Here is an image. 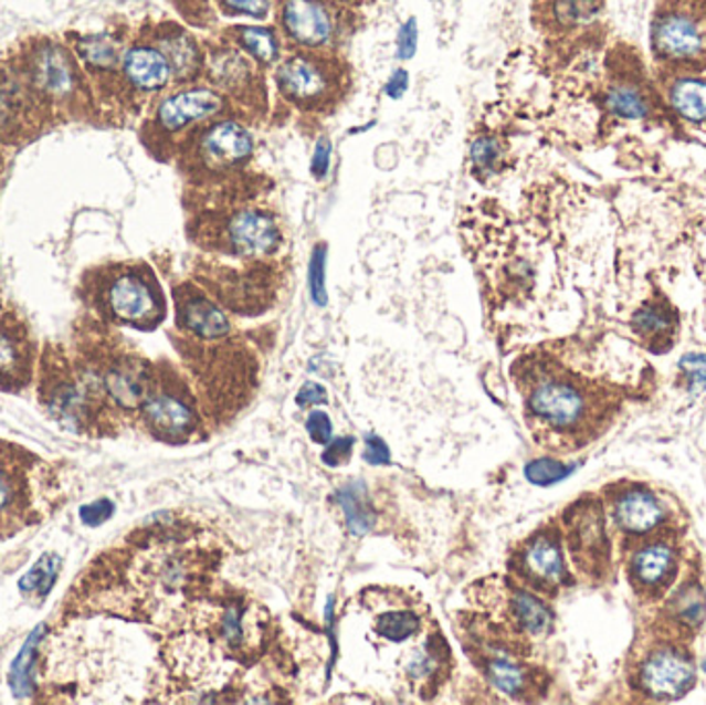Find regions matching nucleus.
I'll use <instances>...</instances> for the list:
<instances>
[{"instance_id": "5", "label": "nucleus", "mask_w": 706, "mask_h": 705, "mask_svg": "<svg viewBox=\"0 0 706 705\" xmlns=\"http://www.w3.org/2000/svg\"><path fill=\"white\" fill-rule=\"evenodd\" d=\"M154 372L156 370L145 360L130 354L110 356L99 365L92 362L81 369V375L94 387L95 393L110 408L112 414L120 420L123 427L139 417L143 401L154 381Z\"/></svg>"}, {"instance_id": "9", "label": "nucleus", "mask_w": 706, "mask_h": 705, "mask_svg": "<svg viewBox=\"0 0 706 705\" xmlns=\"http://www.w3.org/2000/svg\"><path fill=\"white\" fill-rule=\"evenodd\" d=\"M283 32L304 49H323L337 33L335 15L325 0H283Z\"/></svg>"}, {"instance_id": "41", "label": "nucleus", "mask_w": 706, "mask_h": 705, "mask_svg": "<svg viewBox=\"0 0 706 705\" xmlns=\"http://www.w3.org/2000/svg\"><path fill=\"white\" fill-rule=\"evenodd\" d=\"M306 431L310 434L314 443H318V445L329 443L330 434H333L329 417L325 412H320V410L310 412L308 418H306Z\"/></svg>"}, {"instance_id": "19", "label": "nucleus", "mask_w": 706, "mask_h": 705, "mask_svg": "<svg viewBox=\"0 0 706 705\" xmlns=\"http://www.w3.org/2000/svg\"><path fill=\"white\" fill-rule=\"evenodd\" d=\"M201 145L209 160L230 166L251 158L254 139L246 128L234 120H221L204 130Z\"/></svg>"}, {"instance_id": "22", "label": "nucleus", "mask_w": 706, "mask_h": 705, "mask_svg": "<svg viewBox=\"0 0 706 705\" xmlns=\"http://www.w3.org/2000/svg\"><path fill=\"white\" fill-rule=\"evenodd\" d=\"M615 519L628 532L643 534V532L660 526L661 519H663V509H661L657 498L651 497L649 493H643V491H634L618 501Z\"/></svg>"}, {"instance_id": "1", "label": "nucleus", "mask_w": 706, "mask_h": 705, "mask_svg": "<svg viewBox=\"0 0 706 705\" xmlns=\"http://www.w3.org/2000/svg\"><path fill=\"white\" fill-rule=\"evenodd\" d=\"M221 550L201 528L176 522L139 529L78 576L63 621L116 614L145 623H176L211 579Z\"/></svg>"}, {"instance_id": "32", "label": "nucleus", "mask_w": 706, "mask_h": 705, "mask_svg": "<svg viewBox=\"0 0 706 705\" xmlns=\"http://www.w3.org/2000/svg\"><path fill=\"white\" fill-rule=\"evenodd\" d=\"M608 108L622 118H643L646 116V104L643 97L632 87H615L608 97Z\"/></svg>"}, {"instance_id": "17", "label": "nucleus", "mask_w": 706, "mask_h": 705, "mask_svg": "<svg viewBox=\"0 0 706 705\" xmlns=\"http://www.w3.org/2000/svg\"><path fill=\"white\" fill-rule=\"evenodd\" d=\"M178 325L182 327V332L204 341L230 334V320L220 306L189 288L178 294Z\"/></svg>"}, {"instance_id": "33", "label": "nucleus", "mask_w": 706, "mask_h": 705, "mask_svg": "<svg viewBox=\"0 0 706 705\" xmlns=\"http://www.w3.org/2000/svg\"><path fill=\"white\" fill-rule=\"evenodd\" d=\"M500 158H503V147L492 137H482L471 145V161L475 170L480 172H492L498 166Z\"/></svg>"}, {"instance_id": "23", "label": "nucleus", "mask_w": 706, "mask_h": 705, "mask_svg": "<svg viewBox=\"0 0 706 705\" xmlns=\"http://www.w3.org/2000/svg\"><path fill=\"white\" fill-rule=\"evenodd\" d=\"M33 77L38 87H42L48 94L63 96L69 94L75 85V73L69 63L63 50L46 49L40 52L33 66Z\"/></svg>"}, {"instance_id": "34", "label": "nucleus", "mask_w": 706, "mask_h": 705, "mask_svg": "<svg viewBox=\"0 0 706 705\" xmlns=\"http://www.w3.org/2000/svg\"><path fill=\"white\" fill-rule=\"evenodd\" d=\"M83 59L99 69H108L116 63V46L106 38H89L83 44H78Z\"/></svg>"}, {"instance_id": "40", "label": "nucleus", "mask_w": 706, "mask_h": 705, "mask_svg": "<svg viewBox=\"0 0 706 705\" xmlns=\"http://www.w3.org/2000/svg\"><path fill=\"white\" fill-rule=\"evenodd\" d=\"M221 7L230 13L263 19L271 9V0H220Z\"/></svg>"}, {"instance_id": "39", "label": "nucleus", "mask_w": 706, "mask_h": 705, "mask_svg": "<svg viewBox=\"0 0 706 705\" xmlns=\"http://www.w3.org/2000/svg\"><path fill=\"white\" fill-rule=\"evenodd\" d=\"M330 158H333V145L329 137H320L314 147L313 161H310V172L316 180H325L329 177Z\"/></svg>"}, {"instance_id": "20", "label": "nucleus", "mask_w": 706, "mask_h": 705, "mask_svg": "<svg viewBox=\"0 0 706 705\" xmlns=\"http://www.w3.org/2000/svg\"><path fill=\"white\" fill-rule=\"evenodd\" d=\"M125 73L135 87L145 92H156L170 81L173 71L172 64L161 50L137 46L126 52Z\"/></svg>"}, {"instance_id": "21", "label": "nucleus", "mask_w": 706, "mask_h": 705, "mask_svg": "<svg viewBox=\"0 0 706 705\" xmlns=\"http://www.w3.org/2000/svg\"><path fill=\"white\" fill-rule=\"evenodd\" d=\"M655 44L661 54L670 59H691L700 50V33L696 25L684 17H667L657 25Z\"/></svg>"}, {"instance_id": "3", "label": "nucleus", "mask_w": 706, "mask_h": 705, "mask_svg": "<svg viewBox=\"0 0 706 705\" xmlns=\"http://www.w3.org/2000/svg\"><path fill=\"white\" fill-rule=\"evenodd\" d=\"M40 401L48 417L71 433L104 439L123 431L120 420L112 414L110 408L95 393L81 370L75 372L66 365H44Z\"/></svg>"}, {"instance_id": "43", "label": "nucleus", "mask_w": 706, "mask_h": 705, "mask_svg": "<svg viewBox=\"0 0 706 705\" xmlns=\"http://www.w3.org/2000/svg\"><path fill=\"white\" fill-rule=\"evenodd\" d=\"M354 439L351 436H344V439H337L327 451L323 453V462L327 465H344L349 462L351 453H354Z\"/></svg>"}, {"instance_id": "31", "label": "nucleus", "mask_w": 706, "mask_h": 705, "mask_svg": "<svg viewBox=\"0 0 706 705\" xmlns=\"http://www.w3.org/2000/svg\"><path fill=\"white\" fill-rule=\"evenodd\" d=\"M596 15V0H554V17L565 28L584 25L593 21Z\"/></svg>"}, {"instance_id": "27", "label": "nucleus", "mask_w": 706, "mask_h": 705, "mask_svg": "<svg viewBox=\"0 0 706 705\" xmlns=\"http://www.w3.org/2000/svg\"><path fill=\"white\" fill-rule=\"evenodd\" d=\"M672 104L688 120H706V81H677L672 90Z\"/></svg>"}, {"instance_id": "18", "label": "nucleus", "mask_w": 706, "mask_h": 705, "mask_svg": "<svg viewBox=\"0 0 706 705\" xmlns=\"http://www.w3.org/2000/svg\"><path fill=\"white\" fill-rule=\"evenodd\" d=\"M387 607H378L372 614V633L387 643H403L422 631V614L415 602L403 596L387 598Z\"/></svg>"}, {"instance_id": "7", "label": "nucleus", "mask_w": 706, "mask_h": 705, "mask_svg": "<svg viewBox=\"0 0 706 705\" xmlns=\"http://www.w3.org/2000/svg\"><path fill=\"white\" fill-rule=\"evenodd\" d=\"M508 567L517 581L537 592H554L566 581L562 548L551 532H539L518 546Z\"/></svg>"}, {"instance_id": "14", "label": "nucleus", "mask_w": 706, "mask_h": 705, "mask_svg": "<svg viewBox=\"0 0 706 705\" xmlns=\"http://www.w3.org/2000/svg\"><path fill=\"white\" fill-rule=\"evenodd\" d=\"M451 650L449 643L440 635L439 631L432 633L428 640L420 643L418 650L408 657L403 674L409 685L418 693H434L440 683L446 681L451 673Z\"/></svg>"}, {"instance_id": "47", "label": "nucleus", "mask_w": 706, "mask_h": 705, "mask_svg": "<svg viewBox=\"0 0 706 705\" xmlns=\"http://www.w3.org/2000/svg\"><path fill=\"white\" fill-rule=\"evenodd\" d=\"M296 401H298V406H304V408L313 406V403H325L327 401V389L320 383L308 381L299 389Z\"/></svg>"}, {"instance_id": "46", "label": "nucleus", "mask_w": 706, "mask_h": 705, "mask_svg": "<svg viewBox=\"0 0 706 705\" xmlns=\"http://www.w3.org/2000/svg\"><path fill=\"white\" fill-rule=\"evenodd\" d=\"M409 87V73L405 69H394L391 77L384 83V94L391 99L405 96Z\"/></svg>"}, {"instance_id": "48", "label": "nucleus", "mask_w": 706, "mask_h": 705, "mask_svg": "<svg viewBox=\"0 0 706 705\" xmlns=\"http://www.w3.org/2000/svg\"><path fill=\"white\" fill-rule=\"evenodd\" d=\"M705 671H706V662H705Z\"/></svg>"}, {"instance_id": "38", "label": "nucleus", "mask_w": 706, "mask_h": 705, "mask_svg": "<svg viewBox=\"0 0 706 705\" xmlns=\"http://www.w3.org/2000/svg\"><path fill=\"white\" fill-rule=\"evenodd\" d=\"M679 369L688 375L692 391L706 389V354H686L679 360Z\"/></svg>"}, {"instance_id": "45", "label": "nucleus", "mask_w": 706, "mask_h": 705, "mask_svg": "<svg viewBox=\"0 0 706 705\" xmlns=\"http://www.w3.org/2000/svg\"><path fill=\"white\" fill-rule=\"evenodd\" d=\"M366 462H370V464L382 465L389 464V460H391V455H389V449L384 445V441L377 436V434H372V436H368V441H366Z\"/></svg>"}, {"instance_id": "6", "label": "nucleus", "mask_w": 706, "mask_h": 705, "mask_svg": "<svg viewBox=\"0 0 706 705\" xmlns=\"http://www.w3.org/2000/svg\"><path fill=\"white\" fill-rule=\"evenodd\" d=\"M102 306L110 319L133 327H154L164 317V298L154 275L145 270H120L106 280Z\"/></svg>"}, {"instance_id": "16", "label": "nucleus", "mask_w": 706, "mask_h": 705, "mask_svg": "<svg viewBox=\"0 0 706 705\" xmlns=\"http://www.w3.org/2000/svg\"><path fill=\"white\" fill-rule=\"evenodd\" d=\"M694 683V666L688 657L675 652H657L643 669L644 690L653 697H679Z\"/></svg>"}, {"instance_id": "15", "label": "nucleus", "mask_w": 706, "mask_h": 705, "mask_svg": "<svg viewBox=\"0 0 706 705\" xmlns=\"http://www.w3.org/2000/svg\"><path fill=\"white\" fill-rule=\"evenodd\" d=\"M223 108V97L209 87H192L164 99L157 108V123L166 130H180L190 123L211 118Z\"/></svg>"}, {"instance_id": "37", "label": "nucleus", "mask_w": 706, "mask_h": 705, "mask_svg": "<svg viewBox=\"0 0 706 705\" xmlns=\"http://www.w3.org/2000/svg\"><path fill=\"white\" fill-rule=\"evenodd\" d=\"M418 42H420V28H418V21L411 17L397 33V59L411 61L418 52Z\"/></svg>"}, {"instance_id": "29", "label": "nucleus", "mask_w": 706, "mask_h": 705, "mask_svg": "<svg viewBox=\"0 0 706 705\" xmlns=\"http://www.w3.org/2000/svg\"><path fill=\"white\" fill-rule=\"evenodd\" d=\"M339 503L347 517V526L354 534H363L372 528V513L366 501L363 484H349L339 493Z\"/></svg>"}, {"instance_id": "24", "label": "nucleus", "mask_w": 706, "mask_h": 705, "mask_svg": "<svg viewBox=\"0 0 706 705\" xmlns=\"http://www.w3.org/2000/svg\"><path fill=\"white\" fill-rule=\"evenodd\" d=\"M235 40L256 63L273 64L280 59V40L271 28L242 25L235 30Z\"/></svg>"}, {"instance_id": "8", "label": "nucleus", "mask_w": 706, "mask_h": 705, "mask_svg": "<svg viewBox=\"0 0 706 705\" xmlns=\"http://www.w3.org/2000/svg\"><path fill=\"white\" fill-rule=\"evenodd\" d=\"M527 414L554 431L575 427L584 414L581 393L565 381L546 379L535 383L527 393Z\"/></svg>"}, {"instance_id": "11", "label": "nucleus", "mask_w": 706, "mask_h": 705, "mask_svg": "<svg viewBox=\"0 0 706 705\" xmlns=\"http://www.w3.org/2000/svg\"><path fill=\"white\" fill-rule=\"evenodd\" d=\"M228 249L240 256H265L282 244L277 222L261 209H242L225 225Z\"/></svg>"}, {"instance_id": "44", "label": "nucleus", "mask_w": 706, "mask_h": 705, "mask_svg": "<svg viewBox=\"0 0 706 705\" xmlns=\"http://www.w3.org/2000/svg\"><path fill=\"white\" fill-rule=\"evenodd\" d=\"M634 323L641 332H661L670 325V320L665 319V315H661L657 308H644L643 313L636 315Z\"/></svg>"}, {"instance_id": "4", "label": "nucleus", "mask_w": 706, "mask_h": 705, "mask_svg": "<svg viewBox=\"0 0 706 705\" xmlns=\"http://www.w3.org/2000/svg\"><path fill=\"white\" fill-rule=\"evenodd\" d=\"M137 422L157 441L168 445L190 443L203 429L189 387L176 375H157L143 401Z\"/></svg>"}, {"instance_id": "25", "label": "nucleus", "mask_w": 706, "mask_h": 705, "mask_svg": "<svg viewBox=\"0 0 706 705\" xmlns=\"http://www.w3.org/2000/svg\"><path fill=\"white\" fill-rule=\"evenodd\" d=\"M59 569H61V559L56 555H44L40 561L35 562L32 571L21 579L19 590L35 604L44 602L50 588L56 581Z\"/></svg>"}, {"instance_id": "12", "label": "nucleus", "mask_w": 706, "mask_h": 705, "mask_svg": "<svg viewBox=\"0 0 706 705\" xmlns=\"http://www.w3.org/2000/svg\"><path fill=\"white\" fill-rule=\"evenodd\" d=\"M33 372V348L28 332L11 315L0 313V389L23 391Z\"/></svg>"}, {"instance_id": "26", "label": "nucleus", "mask_w": 706, "mask_h": 705, "mask_svg": "<svg viewBox=\"0 0 706 705\" xmlns=\"http://www.w3.org/2000/svg\"><path fill=\"white\" fill-rule=\"evenodd\" d=\"M672 565H674L672 550L660 545L644 548L632 561L634 576L639 581H643L644 586L660 583L661 579L670 574Z\"/></svg>"}, {"instance_id": "36", "label": "nucleus", "mask_w": 706, "mask_h": 705, "mask_svg": "<svg viewBox=\"0 0 706 705\" xmlns=\"http://www.w3.org/2000/svg\"><path fill=\"white\" fill-rule=\"evenodd\" d=\"M325 246H316L313 259H310V292H313L314 303L316 305H327V290H325Z\"/></svg>"}, {"instance_id": "2", "label": "nucleus", "mask_w": 706, "mask_h": 705, "mask_svg": "<svg viewBox=\"0 0 706 705\" xmlns=\"http://www.w3.org/2000/svg\"><path fill=\"white\" fill-rule=\"evenodd\" d=\"M59 482L33 451L0 439V543L38 526L56 507Z\"/></svg>"}, {"instance_id": "42", "label": "nucleus", "mask_w": 706, "mask_h": 705, "mask_svg": "<svg viewBox=\"0 0 706 705\" xmlns=\"http://www.w3.org/2000/svg\"><path fill=\"white\" fill-rule=\"evenodd\" d=\"M81 519L87 524V526H99L104 524L106 519H110L112 513H114V503L108 498H102V501H95L92 505H85L81 507Z\"/></svg>"}, {"instance_id": "30", "label": "nucleus", "mask_w": 706, "mask_h": 705, "mask_svg": "<svg viewBox=\"0 0 706 705\" xmlns=\"http://www.w3.org/2000/svg\"><path fill=\"white\" fill-rule=\"evenodd\" d=\"M161 52L166 54V59L172 64V71H176L178 75L192 73V69L199 63V50H197L189 35H185V33H176V35H170V38H164Z\"/></svg>"}, {"instance_id": "35", "label": "nucleus", "mask_w": 706, "mask_h": 705, "mask_svg": "<svg viewBox=\"0 0 706 705\" xmlns=\"http://www.w3.org/2000/svg\"><path fill=\"white\" fill-rule=\"evenodd\" d=\"M570 472H572V467L560 464V462H551V460H537L525 467V476L534 484H541V486L562 481Z\"/></svg>"}, {"instance_id": "28", "label": "nucleus", "mask_w": 706, "mask_h": 705, "mask_svg": "<svg viewBox=\"0 0 706 705\" xmlns=\"http://www.w3.org/2000/svg\"><path fill=\"white\" fill-rule=\"evenodd\" d=\"M213 77L225 90H238L252 77L249 61L234 50H223L213 56Z\"/></svg>"}, {"instance_id": "13", "label": "nucleus", "mask_w": 706, "mask_h": 705, "mask_svg": "<svg viewBox=\"0 0 706 705\" xmlns=\"http://www.w3.org/2000/svg\"><path fill=\"white\" fill-rule=\"evenodd\" d=\"M465 648L471 650V656L475 660V664L482 669V673L486 674L487 681L492 685H496L503 693L520 697L529 691L531 676L513 652L498 648V645L473 640Z\"/></svg>"}, {"instance_id": "10", "label": "nucleus", "mask_w": 706, "mask_h": 705, "mask_svg": "<svg viewBox=\"0 0 706 705\" xmlns=\"http://www.w3.org/2000/svg\"><path fill=\"white\" fill-rule=\"evenodd\" d=\"M277 87L298 104H318L333 92V73L327 63L308 54H294L277 69Z\"/></svg>"}]
</instances>
